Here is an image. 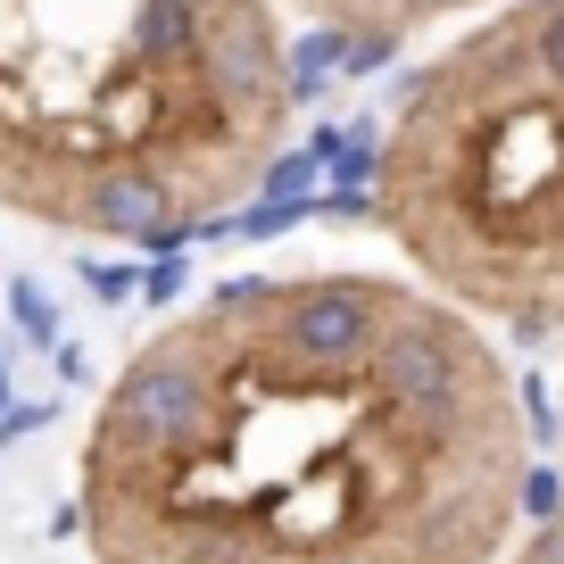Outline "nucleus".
I'll return each mask as SVG.
<instances>
[{"instance_id":"20e7f679","label":"nucleus","mask_w":564,"mask_h":564,"mask_svg":"<svg viewBox=\"0 0 564 564\" xmlns=\"http://www.w3.org/2000/svg\"><path fill=\"white\" fill-rule=\"evenodd\" d=\"M300 9H307L333 42H357L349 58L366 67V58H390L399 42H415L423 25L457 18V9H474V0H300Z\"/></svg>"},{"instance_id":"f03ea898","label":"nucleus","mask_w":564,"mask_h":564,"mask_svg":"<svg viewBox=\"0 0 564 564\" xmlns=\"http://www.w3.org/2000/svg\"><path fill=\"white\" fill-rule=\"evenodd\" d=\"M282 0H0V208L166 249L274 183Z\"/></svg>"},{"instance_id":"f257e3e1","label":"nucleus","mask_w":564,"mask_h":564,"mask_svg":"<svg viewBox=\"0 0 564 564\" xmlns=\"http://www.w3.org/2000/svg\"><path fill=\"white\" fill-rule=\"evenodd\" d=\"M523 390L432 282L241 274L150 333L84 441L91 564H498Z\"/></svg>"},{"instance_id":"7ed1b4c3","label":"nucleus","mask_w":564,"mask_h":564,"mask_svg":"<svg viewBox=\"0 0 564 564\" xmlns=\"http://www.w3.org/2000/svg\"><path fill=\"white\" fill-rule=\"evenodd\" d=\"M373 225L465 316L564 333V0H507L399 91Z\"/></svg>"}]
</instances>
